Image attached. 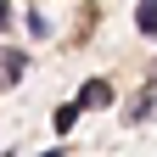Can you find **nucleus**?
<instances>
[{
    "mask_svg": "<svg viewBox=\"0 0 157 157\" xmlns=\"http://www.w3.org/2000/svg\"><path fill=\"white\" fill-rule=\"evenodd\" d=\"M107 101H112V84H107V78H90V84L78 90V107H107Z\"/></svg>",
    "mask_w": 157,
    "mask_h": 157,
    "instance_id": "obj_1",
    "label": "nucleus"
},
{
    "mask_svg": "<svg viewBox=\"0 0 157 157\" xmlns=\"http://www.w3.org/2000/svg\"><path fill=\"white\" fill-rule=\"evenodd\" d=\"M23 67H28V56H23V51H6V56H0V84H17Z\"/></svg>",
    "mask_w": 157,
    "mask_h": 157,
    "instance_id": "obj_2",
    "label": "nucleus"
},
{
    "mask_svg": "<svg viewBox=\"0 0 157 157\" xmlns=\"http://www.w3.org/2000/svg\"><path fill=\"white\" fill-rule=\"evenodd\" d=\"M135 23H140V34H157V0H140V11H135Z\"/></svg>",
    "mask_w": 157,
    "mask_h": 157,
    "instance_id": "obj_3",
    "label": "nucleus"
},
{
    "mask_svg": "<svg viewBox=\"0 0 157 157\" xmlns=\"http://www.w3.org/2000/svg\"><path fill=\"white\" fill-rule=\"evenodd\" d=\"M73 124H78V101H73V107H56V129H62V135H67Z\"/></svg>",
    "mask_w": 157,
    "mask_h": 157,
    "instance_id": "obj_4",
    "label": "nucleus"
},
{
    "mask_svg": "<svg viewBox=\"0 0 157 157\" xmlns=\"http://www.w3.org/2000/svg\"><path fill=\"white\" fill-rule=\"evenodd\" d=\"M129 118V124H146V118H151V95H140V101H135V112H124Z\"/></svg>",
    "mask_w": 157,
    "mask_h": 157,
    "instance_id": "obj_5",
    "label": "nucleus"
},
{
    "mask_svg": "<svg viewBox=\"0 0 157 157\" xmlns=\"http://www.w3.org/2000/svg\"><path fill=\"white\" fill-rule=\"evenodd\" d=\"M28 34H34V39H45V34H51V23H45L39 11H28Z\"/></svg>",
    "mask_w": 157,
    "mask_h": 157,
    "instance_id": "obj_6",
    "label": "nucleus"
},
{
    "mask_svg": "<svg viewBox=\"0 0 157 157\" xmlns=\"http://www.w3.org/2000/svg\"><path fill=\"white\" fill-rule=\"evenodd\" d=\"M11 28V0H0V34Z\"/></svg>",
    "mask_w": 157,
    "mask_h": 157,
    "instance_id": "obj_7",
    "label": "nucleus"
},
{
    "mask_svg": "<svg viewBox=\"0 0 157 157\" xmlns=\"http://www.w3.org/2000/svg\"><path fill=\"white\" fill-rule=\"evenodd\" d=\"M151 84H157V73H151Z\"/></svg>",
    "mask_w": 157,
    "mask_h": 157,
    "instance_id": "obj_8",
    "label": "nucleus"
}]
</instances>
